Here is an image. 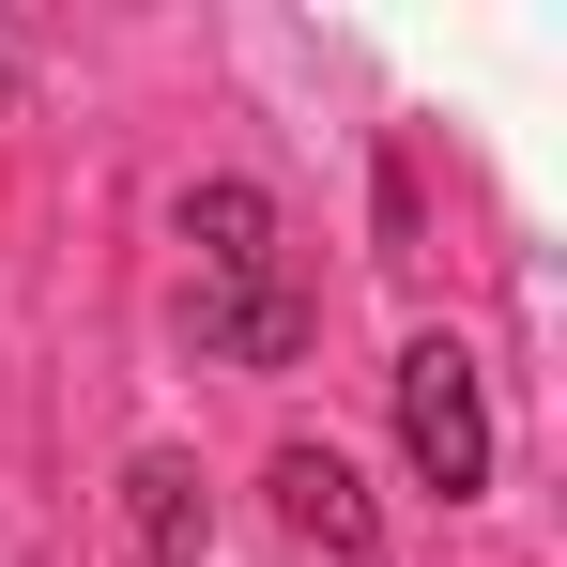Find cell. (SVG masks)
Instances as JSON below:
<instances>
[{"mask_svg":"<svg viewBox=\"0 0 567 567\" xmlns=\"http://www.w3.org/2000/svg\"><path fill=\"white\" fill-rule=\"evenodd\" d=\"M261 491H277V537H291V553H322V567H369L383 553V522H369V491H353L338 445H277Z\"/></svg>","mask_w":567,"mask_h":567,"instance_id":"obj_3","label":"cell"},{"mask_svg":"<svg viewBox=\"0 0 567 567\" xmlns=\"http://www.w3.org/2000/svg\"><path fill=\"white\" fill-rule=\"evenodd\" d=\"M185 338L215 369H291V353H307L291 215L261 185H185Z\"/></svg>","mask_w":567,"mask_h":567,"instance_id":"obj_1","label":"cell"},{"mask_svg":"<svg viewBox=\"0 0 567 567\" xmlns=\"http://www.w3.org/2000/svg\"><path fill=\"white\" fill-rule=\"evenodd\" d=\"M123 522H138V567H199V537H215V506H199V461H154L123 475Z\"/></svg>","mask_w":567,"mask_h":567,"instance_id":"obj_4","label":"cell"},{"mask_svg":"<svg viewBox=\"0 0 567 567\" xmlns=\"http://www.w3.org/2000/svg\"><path fill=\"white\" fill-rule=\"evenodd\" d=\"M399 461L430 475L445 506L491 491V383H475L461 338H414V353H399Z\"/></svg>","mask_w":567,"mask_h":567,"instance_id":"obj_2","label":"cell"}]
</instances>
